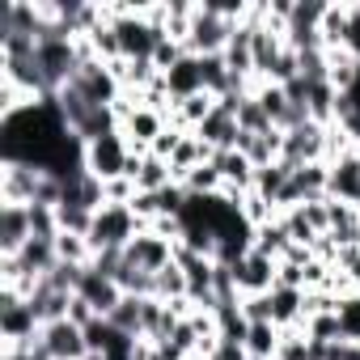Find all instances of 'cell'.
<instances>
[{"instance_id": "obj_1", "label": "cell", "mask_w": 360, "mask_h": 360, "mask_svg": "<svg viewBox=\"0 0 360 360\" xmlns=\"http://www.w3.org/2000/svg\"><path fill=\"white\" fill-rule=\"evenodd\" d=\"M140 233H148V221H140L131 212V204H102L94 212V225H89V246H94V255L127 250V242Z\"/></svg>"}, {"instance_id": "obj_2", "label": "cell", "mask_w": 360, "mask_h": 360, "mask_svg": "<svg viewBox=\"0 0 360 360\" xmlns=\"http://www.w3.org/2000/svg\"><path fill=\"white\" fill-rule=\"evenodd\" d=\"M127 161H131V144L123 131H106L98 140H89L81 148V165L102 178V183H115V178H127Z\"/></svg>"}, {"instance_id": "obj_3", "label": "cell", "mask_w": 360, "mask_h": 360, "mask_svg": "<svg viewBox=\"0 0 360 360\" xmlns=\"http://www.w3.org/2000/svg\"><path fill=\"white\" fill-rule=\"evenodd\" d=\"M43 330L34 305L13 292V288H0V343H34Z\"/></svg>"}, {"instance_id": "obj_4", "label": "cell", "mask_w": 360, "mask_h": 360, "mask_svg": "<svg viewBox=\"0 0 360 360\" xmlns=\"http://www.w3.org/2000/svg\"><path fill=\"white\" fill-rule=\"evenodd\" d=\"M280 161H284L288 169H301V165H309V161H326V127L309 119V123L284 131V153H280Z\"/></svg>"}, {"instance_id": "obj_5", "label": "cell", "mask_w": 360, "mask_h": 360, "mask_svg": "<svg viewBox=\"0 0 360 360\" xmlns=\"http://www.w3.org/2000/svg\"><path fill=\"white\" fill-rule=\"evenodd\" d=\"M229 271H233L238 297H263V292H271V288H276V271H280V263H276V259H267V255H259V250H250V255H246V259H238Z\"/></svg>"}, {"instance_id": "obj_6", "label": "cell", "mask_w": 360, "mask_h": 360, "mask_svg": "<svg viewBox=\"0 0 360 360\" xmlns=\"http://www.w3.org/2000/svg\"><path fill=\"white\" fill-rule=\"evenodd\" d=\"M39 343H43V352H47L51 360H85V356H89L85 330H81L77 322H68V318L47 322V326L39 330Z\"/></svg>"}, {"instance_id": "obj_7", "label": "cell", "mask_w": 360, "mask_h": 360, "mask_svg": "<svg viewBox=\"0 0 360 360\" xmlns=\"http://www.w3.org/2000/svg\"><path fill=\"white\" fill-rule=\"evenodd\" d=\"M123 263H131V267L157 276V271H165V267L174 263V242H165V238H157V233H140V238L127 242Z\"/></svg>"}, {"instance_id": "obj_8", "label": "cell", "mask_w": 360, "mask_h": 360, "mask_svg": "<svg viewBox=\"0 0 360 360\" xmlns=\"http://www.w3.org/2000/svg\"><path fill=\"white\" fill-rule=\"evenodd\" d=\"M34 238L30 229V208L26 204H0V259L18 255Z\"/></svg>"}, {"instance_id": "obj_9", "label": "cell", "mask_w": 360, "mask_h": 360, "mask_svg": "<svg viewBox=\"0 0 360 360\" xmlns=\"http://www.w3.org/2000/svg\"><path fill=\"white\" fill-rule=\"evenodd\" d=\"M77 297H85V301H89V305L102 314V318H110L127 292L119 288V280H110V276H102V271L85 267V276H81V284H77Z\"/></svg>"}, {"instance_id": "obj_10", "label": "cell", "mask_w": 360, "mask_h": 360, "mask_svg": "<svg viewBox=\"0 0 360 360\" xmlns=\"http://www.w3.org/2000/svg\"><path fill=\"white\" fill-rule=\"evenodd\" d=\"M165 77V89H169V98L174 102H187V98H195V94H208L204 89V77H200V56H183L169 72H161Z\"/></svg>"}, {"instance_id": "obj_11", "label": "cell", "mask_w": 360, "mask_h": 360, "mask_svg": "<svg viewBox=\"0 0 360 360\" xmlns=\"http://www.w3.org/2000/svg\"><path fill=\"white\" fill-rule=\"evenodd\" d=\"M326 195L330 200H343V204H356L360 208V157L347 153L330 165V183H326Z\"/></svg>"}, {"instance_id": "obj_12", "label": "cell", "mask_w": 360, "mask_h": 360, "mask_svg": "<svg viewBox=\"0 0 360 360\" xmlns=\"http://www.w3.org/2000/svg\"><path fill=\"white\" fill-rule=\"evenodd\" d=\"M195 136L208 144V148H217V153H225V148H238V136H242V127H238V119L229 115V110H212L200 127H195Z\"/></svg>"}, {"instance_id": "obj_13", "label": "cell", "mask_w": 360, "mask_h": 360, "mask_svg": "<svg viewBox=\"0 0 360 360\" xmlns=\"http://www.w3.org/2000/svg\"><path fill=\"white\" fill-rule=\"evenodd\" d=\"M288 246H292V238H288V229H284V221L276 217V221H267L263 229H255V250L259 255H267V259H284L288 255Z\"/></svg>"}, {"instance_id": "obj_14", "label": "cell", "mask_w": 360, "mask_h": 360, "mask_svg": "<svg viewBox=\"0 0 360 360\" xmlns=\"http://www.w3.org/2000/svg\"><path fill=\"white\" fill-rule=\"evenodd\" d=\"M242 347H246V356H267V360H276V352H280V326H276V322H250Z\"/></svg>"}, {"instance_id": "obj_15", "label": "cell", "mask_w": 360, "mask_h": 360, "mask_svg": "<svg viewBox=\"0 0 360 360\" xmlns=\"http://www.w3.org/2000/svg\"><path fill=\"white\" fill-rule=\"evenodd\" d=\"M288 178H292V169H288L284 161H276V165H263V169L255 174V191H259L267 204H276V200L284 195V187H288Z\"/></svg>"}, {"instance_id": "obj_16", "label": "cell", "mask_w": 360, "mask_h": 360, "mask_svg": "<svg viewBox=\"0 0 360 360\" xmlns=\"http://www.w3.org/2000/svg\"><path fill=\"white\" fill-rule=\"evenodd\" d=\"M56 255H60V263H77V267H89L94 263V246L81 233H60L56 238Z\"/></svg>"}, {"instance_id": "obj_17", "label": "cell", "mask_w": 360, "mask_h": 360, "mask_svg": "<svg viewBox=\"0 0 360 360\" xmlns=\"http://www.w3.org/2000/svg\"><path fill=\"white\" fill-rule=\"evenodd\" d=\"M238 127H242V131H250V136H263V131H271L276 123L267 119V110L259 106V98H255V94H246V98H242V106H238Z\"/></svg>"}, {"instance_id": "obj_18", "label": "cell", "mask_w": 360, "mask_h": 360, "mask_svg": "<svg viewBox=\"0 0 360 360\" xmlns=\"http://www.w3.org/2000/svg\"><path fill=\"white\" fill-rule=\"evenodd\" d=\"M339 330L347 343H360V288H352L347 297H339Z\"/></svg>"}, {"instance_id": "obj_19", "label": "cell", "mask_w": 360, "mask_h": 360, "mask_svg": "<svg viewBox=\"0 0 360 360\" xmlns=\"http://www.w3.org/2000/svg\"><path fill=\"white\" fill-rule=\"evenodd\" d=\"M187 195H221V187H225V178H221V169L208 161V165H200V169H191L187 174Z\"/></svg>"}, {"instance_id": "obj_20", "label": "cell", "mask_w": 360, "mask_h": 360, "mask_svg": "<svg viewBox=\"0 0 360 360\" xmlns=\"http://www.w3.org/2000/svg\"><path fill=\"white\" fill-rule=\"evenodd\" d=\"M157 301H178V297H187V271L178 267V263H169L165 271H157V292H153Z\"/></svg>"}, {"instance_id": "obj_21", "label": "cell", "mask_w": 360, "mask_h": 360, "mask_svg": "<svg viewBox=\"0 0 360 360\" xmlns=\"http://www.w3.org/2000/svg\"><path fill=\"white\" fill-rule=\"evenodd\" d=\"M140 318H144V297H123L119 309L110 314V322H115L123 335H136V339H140Z\"/></svg>"}, {"instance_id": "obj_22", "label": "cell", "mask_w": 360, "mask_h": 360, "mask_svg": "<svg viewBox=\"0 0 360 360\" xmlns=\"http://www.w3.org/2000/svg\"><path fill=\"white\" fill-rule=\"evenodd\" d=\"M305 335H309L314 343H339V339H343V330H339V314L330 309V314H314V318H305Z\"/></svg>"}, {"instance_id": "obj_23", "label": "cell", "mask_w": 360, "mask_h": 360, "mask_svg": "<svg viewBox=\"0 0 360 360\" xmlns=\"http://www.w3.org/2000/svg\"><path fill=\"white\" fill-rule=\"evenodd\" d=\"M242 217H246V225H250V229H263V225H267V221H276L280 212H276V204H267L259 191H250V195L242 200Z\"/></svg>"}, {"instance_id": "obj_24", "label": "cell", "mask_w": 360, "mask_h": 360, "mask_svg": "<svg viewBox=\"0 0 360 360\" xmlns=\"http://www.w3.org/2000/svg\"><path fill=\"white\" fill-rule=\"evenodd\" d=\"M187 56V47L183 43H174V39H161L157 43V51H153V64H157V72H169L178 60H183Z\"/></svg>"}, {"instance_id": "obj_25", "label": "cell", "mask_w": 360, "mask_h": 360, "mask_svg": "<svg viewBox=\"0 0 360 360\" xmlns=\"http://www.w3.org/2000/svg\"><path fill=\"white\" fill-rule=\"evenodd\" d=\"M183 136H187L183 127H174V123H169V127L153 140V148H148V153H153V157H161V161H169V157H174V148L183 144Z\"/></svg>"}, {"instance_id": "obj_26", "label": "cell", "mask_w": 360, "mask_h": 360, "mask_svg": "<svg viewBox=\"0 0 360 360\" xmlns=\"http://www.w3.org/2000/svg\"><path fill=\"white\" fill-rule=\"evenodd\" d=\"M242 314H246V322H271V292L242 297Z\"/></svg>"}, {"instance_id": "obj_27", "label": "cell", "mask_w": 360, "mask_h": 360, "mask_svg": "<svg viewBox=\"0 0 360 360\" xmlns=\"http://www.w3.org/2000/svg\"><path fill=\"white\" fill-rule=\"evenodd\" d=\"M140 191H136V183L131 178H115V183H106V204H131Z\"/></svg>"}, {"instance_id": "obj_28", "label": "cell", "mask_w": 360, "mask_h": 360, "mask_svg": "<svg viewBox=\"0 0 360 360\" xmlns=\"http://www.w3.org/2000/svg\"><path fill=\"white\" fill-rule=\"evenodd\" d=\"M98 318H102V314H98L85 297H72V305H68V322H77V326L85 330V326H89V322H98Z\"/></svg>"}, {"instance_id": "obj_29", "label": "cell", "mask_w": 360, "mask_h": 360, "mask_svg": "<svg viewBox=\"0 0 360 360\" xmlns=\"http://www.w3.org/2000/svg\"><path fill=\"white\" fill-rule=\"evenodd\" d=\"M131 212H136L140 221H157V195H136V200H131Z\"/></svg>"}, {"instance_id": "obj_30", "label": "cell", "mask_w": 360, "mask_h": 360, "mask_svg": "<svg viewBox=\"0 0 360 360\" xmlns=\"http://www.w3.org/2000/svg\"><path fill=\"white\" fill-rule=\"evenodd\" d=\"M347 51L360 60V5H356V13H352V34H347Z\"/></svg>"}, {"instance_id": "obj_31", "label": "cell", "mask_w": 360, "mask_h": 360, "mask_svg": "<svg viewBox=\"0 0 360 360\" xmlns=\"http://www.w3.org/2000/svg\"><path fill=\"white\" fill-rule=\"evenodd\" d=\"M343 276L352 280V288H360V255H356V259H352V263L343 267Z\"/></svg>"}, {"instance_id": "obj_32", "label": "cell", "mask_w": 360, "mask_h": 360, "mask_svg": "<svg viewBox=\"0 0 360 360\" xmlns=\"http://www.w3.org/2000/svg\"><path fill=\"white\" fill-rule=\"evenodd\" d=\"M246 360H267V356H246Z\"/></svg>"}, {"instance_id": "obj_33", "label": "cell", "mask_w": 360, "mask_h": 360, "mask_svg": "<svg viewBox=\"0 0 360 360\" xmlns=\"http://www.w3.org/2000/svg\"><path fill=\"white\" fill-rule=\"evenodd\" d=\"M85 360H106V356H85Z\"/></svg>"}, {"instance_id": "obj_34", "label": "cell", "mask_w": 360, "mask_h": 360, "mask_svg": "<svg viewBox=\"0 0 360 360\" xmlns=\"http://www.w3.org/2000/svg\"><path fill=\"white\" fill-rule=\"evenodd\" d=\"M356 157H360V148H356Z\"/></svg>"}]
</instances>
